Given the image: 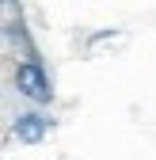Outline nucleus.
I'll use <instances>...</instances> for the list:
<instances>
[{"mask_svg":"<svg viewBox=\"0 0 156 160\" xmlns=\"http://www.w3.org/2000/svg\"><path fill=\"white\" fill-rule=\"evenodd\" d=\"M15 84H19V92H23V95L38 99V103H46V99L53 95V92H50V80H46V72L38 69L34 61H27V65H19V69H15Z\"/></svg>","mask_w":156,"mask_h":160,"instance_id":"1","label":"nucleus"},{"mask_svg":"<svg viewBox=\"0 0 156 160\" xmlns=\"http://www.w3.org/2000/svg\"><path fill=\"white\" fill-rule=\"evenodd\" d=\"M12 133L19 137V141H27V145H38L46 137V118L42 114H19L15 126H12Z\"/></svg>","mask_w":156,"mask_h":160,"instance_id":"2","label":"nucleus"}]
</instances>
